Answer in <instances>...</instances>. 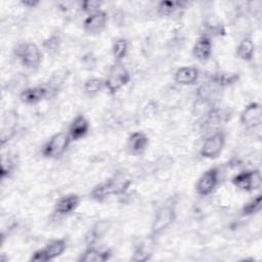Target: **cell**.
Returning <instances> with one entry per match:
<instances>
[{
  "label": "cell",
  "mask_w": 262,
  "mask_h": 262,
  "mask_svg": "<svg viewBox=\"0 0 262 262\" xmlns=\"http://www.w3.org/2000/svg\"><path fill=\"white\" fill-rule=\"evenodd\" d=\"M130 185V179L124 177L122 174H116L106 181L94 186L90 192V196L96 202H102L110 195H120L125 193Z\"/></svg>",
  "instance_id": "obj_1"
},
{
  "label": "cell",
  "mask_w": 262,
  "mask_h": 262,
  "mask_svg": "<svg viewBox=\"0 0 262 262\" xmlns=\"http://www.w3.org/2000/svg\"><path fill=\"white\" fill-rule=\"evenodd\" d=\"M131 76L122 62H116L111 66L107 76L104 79V87L110 94H116L130 82Z\"/></svg>",
  "instance_id": "obj_2"
},
{
  "label": "cell",
  "mask_w": 262,
  "mask_h": 262,
  "mask_svg": "<svg viewBox=\"0 0 262 262\" xmlns=\"http://www.w3.org/2000/svg\"><path fill=\"white\" fill-rule=\"evenodd\" d=\"M72 139L66 132H57L49 137L42 147V155L47 159L60 158L69 148Z\"/></svg>",
  "instance_id": "obj_3"
},
{
  "label": "cell",
  "mask_w": 262,
  "mask_h": 262,
  "mask_svg": "<svg viewBox=\"0 0 262 262\" xmlns=\"http://www.w3.org/2000/svg\"><path fill=\"white\" fill-rule=\"evenodd\" d=\"M176 219V211L171 205L161 206L154 216L151 222V234L158 235L168 229Z\"/></svg>",
  "instance_id": "obj_4"
},
{
  "label": "cell",
  "mask_w": 262,
  "mask_h": 262,
  "mask_svg": "<svg viewBox=\"0 0 262 262\" xmlns=\"http://www.w3.org/2000/svg\"><path fill=\"white\" fill-rule=\"evenodd\" d=\"M15 54L24 67L34 70L39 67L42 60V52L35 43L19 44L15 50Z\"/></svg>",
  "instance_id": "obj_5"
},
{
  "label": "cell",
  "mask_w": 262,
  "mask_h": 262,
  "mask_svg": "<svg viewBox=\"0 0 262 262\" xmlns=\"http://www.w3.org/2000/svg\"><path fill=\"white\" fill-rule=\"evenodd\" d=\"M225 144V134L222 131H216L209 135L200 148V155L208 160L217 159L223 150Z\"/></svg>",
  "instance_id": "obj_6"
},
{
  "label": "cell",
  "mask_w": 262,
  "mask_h": 262,
  "mask_svg": "<svg viewBox=\"0 0 262 262\" xmlns=\"http://www.w3.org/2000/svg\"><path fill=\"white\" fill-rule=\"evenodd\" d=\"M232 184L242 191H253L259 189L262 183V177L260 170H250L239 172L231 179Z\"/></svg>",
  "instance_id": "obj_7"
},
{
  "label": "cell",
  "mask_w": 262,
  "mask_h": 262,
  "mask_svg": "<svg viewBox=\"0 0 262 262\" xmlns=\"http://www.w3.org/2000/svg\"><path fill=\"white\" fill-rule=\"evenodd\" d=\"M67 248V243L63 238H56L50 241L43 249L37 250L33 253L31 261L46 262L59 257Z\"/></svg>",
  "instance_id": "obj_8"
},
{
  "label": "cell",
  "mask_w": 262,
  "mask_h": 262,
  "mask_svg": "<svg viewBox=\"0 0 262 262\" xmlns=\"http://www.w3.org/2000/svg\"><path fill=\"white\" fill-rule=\"evenodd\" d=\"M219 170L216 167H211L206 170L198 179L195 184L196 192L202 196L211 194L218 184Z\"/></svg>",
  "instance_id": "obj_9"
},
{
  "label": "cell",
  "mask_w": 262,
  "mask_h": 262,
  "mask_svg": "<svg viewBox=\"0 0 262 262\" xmlns=\"http://www.w3.org/2000/svg\"><path fill=\"white\" fill-rule=\"evenodd\" d=\"M262 120V110L259 102L253 101L247 104L241 113L239 122L248 129L256 128L261 124Z\"/></svg>",
  "instance_id": "obj_10"
},
{
  "label": "cell",
  "mask_w": 262,
  "mask_h": 262,
  "mask_svg": "<svg viewBox=\"0 0 262 262\" xmlns=\"http://www.w3.org/2000/svg\"><path fill=\"white\" fill-rule=\"evenodd\" d=\"M107 13L104 10H99L95 13L87 15L83 21V30L88 35L100 34L107 25Z\"/></svg>",
  "instance_id": "obj_11"
},
{
  "label": "cell",
  "mask_w": 262,
  "mask_h": 262,
  "mask_svg": "<svg viewBox=\"0 0 262 262\" xmlns=\"http://www.w3.org/2000/svg\"><path fill=\"white\" fill-rule=\"evenodd\" d=\"M213 51V44L211 38L207 35L200 36L192 47V55L201 62H205L210 59Z\"/></svg>",
  "instance_id": "obj_12"
},
{
  "label": "cell",
  "mask_w": 262,
  "mask_h": 262,
  "mask_svg": "<svg viewBox=\"0 0 262 262\" xmlns=\"http://www.w3.org/2000/svg\"><path fill=\"white\" fill-rule=\"evenodd\" d=\"M80 204V196L76 193H69L60 196L54 204V212L59 215H68L74 212Z\"/></svg>",
  "instance_id": "obj_13"
},
{
  "label": "cell",
  "mask_w": 262,
  "mask_h": 262,
  "mask_svg": "<svg viewBox=\"0 0 262 262\" xmlns=\"http://www.w3.org/2000/svg\"><path fill=\"white\" fill-rule=\"evenodd\" d=\"M89 128L90 124L86 117L84 115H78L71 122L68 134L70 135L72 140L77 141L87 135V133L89 132Z\"/></svg>",
  "instance_id": "obj_14"
},
{
  "label": "cell",
  "mask_w": 262,
  "mask_h": 262,
  "mask_svg": "<svg viewBox=\"0 0 262 262\" xmlns=\"http://www.w3.org/2000/svg\"><path fill=\"white\" fill-rule=\"evenodd\" d=\"M200 78V71L195 67H181L174 74L176 83L183 86H191L196 84Z\"/></svg>",
  "instance_id": "obj_15"
},
{
  "label": "cell",
  "mask_w": 262,
  "mask_h": 262,
  "mask_svg": "<svg viewBox=\"0 0 262 262\" xmlns=\"http://www.w3.org/2000/svg\"><path fill=\"white\" fill-rule=\"evenodd\" d=\"M48 95V90L44 86L28 87L20 91L19 99L26 104H36Z\"/></svg>",
  "instance_id": "obj_16"
},
{
  "label": "cell",
  "mask_w": 262,
  "mask_h": 262,
  "mask_svg": "<svg viewBox=\"0 0 262 262\" xmlns=\"http://www.w3.org/2000/svg\"><path fill=\"white\" fill-rule=\"evenodd\" d=\"M148 145V137L145 133L135 131L131 133L127 139V148L132 155H141Z\"/></svg>",
  "instance_id": "obj_17"
},
{
  "label": "cell",
  "mask_w": 262,
  "mask_h": 262,
  "mask_svg": "<svg viewBox=\"0 0 262 262\" xmlns=\"http://www.w3.org/2000/svg\"><path fill=\"white\" fill-rule=\"evenodd\" d=\"M17 125V114L15 112H9L4 116L1 127V144L4 145L14 135Z\"/></svg>",
  "instance_id": "obj_18"
},
{
  "label": "cell",
  "mask_w": 262,
  "mask_h": 262,
  "mask_svg": "<svg viewBox=\"0 0 262 262\" xmlns=\"http://www.w3.org/2000/svg\"><path fill=\"white\" fill-rule=\"evenodd\" d=\"M236 55L239 59L244 61H251L255 55V43L251 37L243 38L237 47H236Z\"/></svg>",
  "instance_id": "obj_19"
},
{
  "label": "cell",
  "mask_w": 262,
  "mask_h": 262,
  "mask_svg": "<svg viewBox=\"0 0 262 262\" xmlns=\"http://www.w3.org/2000/svg\"><path fill=\"white\" fill-rule=\"evenodd\" d=\"M111 257V252L108 250L100 251L95 248H87L79 257L80 262H104Z\"/></svg>",
  "instance_id": "obj_20"
},
{
  "label": "cell",
  "mask_w": 262,
  "mask_h": 262,
  "mask_svg": "<svg viewBox=\"0 0 262 262\" xmlns=\"http://www.w3.org/2000/svg\"><path fill=\"white\" fill-rule=\"evenodd\" d=\"M128 51V41L123 38H117L112 45V55L116 62H121Z\"/></svg>",
  "instance_id": "obj_21"
},
{
  "label": "cell",
  "mask_w": 262,
  "mask_h": 262,
  "mask_svg": "<svg viewBox=\"0 0 262 262\" xmlns=\"http://www.w3.org/2000/svg\"><path fill=\"white\" fill-rule=\"evenodd\" d=\"M104 87V80L100 78L87 79L83 85L84 93L88 96L96 95Z\"/></svg>",
  "instance_id": "obj_22"
},
{
  "label": "cell",
  "mask_w": 262,
  "mask_h": 262,
  "mask_svg": "<svg viewBox=\"0 0 262 262\" xmlns=\"http://www.w3.org/2000/svg\"><path fill=\"white\" fill-rule=\"evenodd\" d=\"M262 208V194H257L254 199L249 201L244 205L242 208V215L243 216H251L258 212H260Z\"/></svg>",
  "instance_id": "obj_23"
},
{
  "label": "cell",
  "mask_w": 262,
  "mask_h": 262,
  "mask_svg": "<svg viewBox=\"0 0 262 262\" xmlns=\"http://www.w3.org/2000/svg\"><path fill=\"white\" fill-rule=\"evenodd\" d=\"M182 6L181 2L177 1H161L158 4V13L162 16H170Z\"/></svg>",
  "instance_id": "obj_24"
},
{
  "label": "cell",
  "mask_w": 262,
  "mask_h": 262,
  "mask_svg": "<svg viewBox=\"0 0 262 262\" xmlns=\"http://www.w3.org/2000/svg\"><path fill=\"white\" fill-rule=\"evenodd\" d=\"M111 227V223L108 220H100L98 222H96L93 227L90 230V242H94L98 238H100L101 236H103L110 229Z\"/></svg>",
  "instance_id": "obj_25"
},
{
  "label": "cell",
  "mask_w": 262,
  "mask_h": 262,
  "mask_svg": "<svg viewBox=\"0 0 262 262\" xmlns=\"http://www.w3.org/2000/svg\"><path fill=\"white\" fill-rule=\"evenodd\" d=\"M238 80V76L236 74H225V73H220V74H215L212 76V83L218 85V86H228L233 83H235Z\"/></svg>",
  "instance_id": "obj_26"
},
{
  "label": "cell",
  "mask_w": 262,
  "mask_h": 262,
  "mask_svg": "<svg viewBox=\"0 0 262 262\" xmlns=\"http://www.w3.org/2000/svg\"><path fill=\"white\" fill-rule=\"evenodd\" d=\"M14 170V163L13 161L6 156H2L1 158V167H0V175L1 179H5L6 177H9L11 173Z\"/></svg>",
  "instance_id": "obj_27"
},
{
  "label": "cell",
  "mask_w": 262,
  "mask_h": 262,
  "mask_svg": "<svg viewBox=\"0 0 262 262\" xmlns=\"http://www.w3.org/2000/svg\"><path fill=\"white\" fill-rule=\"evenodd\" d=\"M101 5H102L101 1H98V0H86V1H83L81 3V9L85 13L90 15L92 13H95V12L99 11L100 8H101Z\"/></svg>",
  "instance_id": "obj_28"
},
{
  "label": "cell",
  "mask_w": 262,
  "mask_h": 262,
  "mask_svg": "<svg viewBox=\"0 0 262 262\" xmlns=\"http://www.w3.org/2000/svg\"><path fill=\"white\" fill-rule=\"evenodd\" d=\"M150 252L148 251V249L144 246H140L133 254L132 260L133 261H145L149 258L150 256Z\"/></svg>",
  "instance_id": "obj_29"
},
{
  "label": "cell",
  "mask_w": 262,
  "mask_h": 262,
  "mask_svg": "<svg viewBox=\"0 0 262 262\" xmlns=\"http://www.w3.org/2000/svg\"><path fill=\"white\" fill-rule=\"evenodd\" d=\"M58 44H59V40L57 37L52 36L50 37L45 43H44V47L48 52H53L56 51V49L58 48Z\"/></svg>",
  "instance_id": "obj_30"
},
{
  "label": "cell",
  "mask_w": 262,
  "mask_h": 262,
  "mask_svg": "<svg viewBox=\"0 0 262 262\" xmlns=\"http://www.w3.org/2000/svg\"><path fill=\"white\" fill-rule=\"evenodd\" d=\"M20 4L28 8H35L40 4V2L38 0H25V1H21Z\"/></svg>",
  "instance_id": "obj_31"
}]
</instances>
